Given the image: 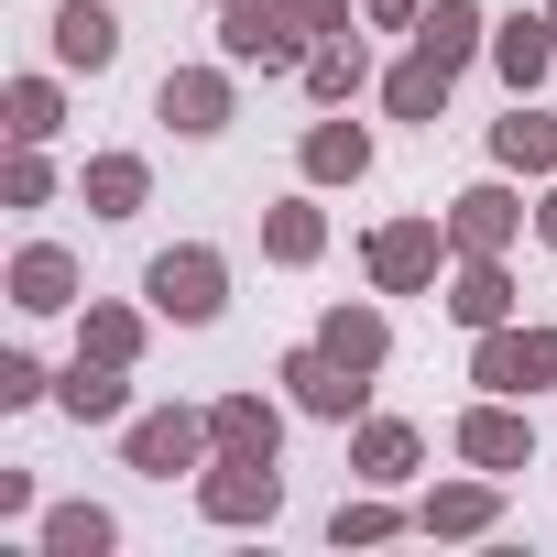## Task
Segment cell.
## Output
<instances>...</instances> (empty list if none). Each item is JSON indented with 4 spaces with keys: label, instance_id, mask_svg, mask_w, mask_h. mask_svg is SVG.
<instances>
[{
    "label": "cell",
    "instance_id": "1",
    "mask_svg": "<svg viewBox=\"0 0 557 557\" xmlns=\"http://www.w3.org/2000/svg\"><path fill=\"white\" fill-rule=\"evenodd\" d=\"M143 307L175 318V329H219V318H230V251H208V240L153 251V262H143Z\"/></svg>",
    "mask_w": 557,
    "mask_h": 557
},
{
    "label": "cell",
    "instance_id": "2",
    "mask_svg": "<svg viewBox=\"0 0 557 557\" xmlns=\"http://www.w3.org/2000/svg\"><path fill=\"white\" fill-rule=\"evenodd\" d=\"M448 262H459V240H448V208H437V219H383V230L361 240L372 296H437V285H448Z\"/></svg>",
    "mask_w": 557,
    "mask_h": 557
},
{
    "label": "cell",
    "instance_id": "3",
    "mask_svg": "<svg viewBox=\"0 0 557 557\" xmlns=\"http://www.w3.org/2000/svg\"><path fill=\"white\" fill-rule=\"evenodd\" d=\"M219 459V437H208V405H143L132 426H121V470H143V481H197Z\"/></svg>",
    "mask_w": 557,
    "mask_h": 557
},
{
    "label": "cell",
    "instance_id": "4",
    "mask_svg": "<svg viewBox=\"0 0 557 557\" xmlns=\"http://www.w3.org/2000/svg\"><path fill=\"white\" fill-rule=\"evenodd\" d=\"M470 383L535 405V394L557 383V318H503V329H481V339H470Z\"/></svg>",
    "mask_w": 557,
    "mask_h": 557
},
{
    "label": "cell",
    "instance_id": "5",
    "mask_svg": "<svg viewBox=\"0 0 557 557\" xmlns=\"http://www.w3.org/2000/svg\"><path fill=\"white\" fill-rule=\"evenodd\" d=\"M197 513L219 524V535H262L273 513H285V459H208L197 470Z\"/></svg>",
    "mask_w": 557,
    "mask_h": 557
},
{
    "label": "cell",
    "instance_id": "6",
    "mask_svg": "<svg viewBox=\"0 0 557 557\" xmlns=\"http://www.w3.org/2000/svg\"><path fill=\"white\" fill-rule=\"evenodd\" d=\"M448 448H459V470H492V481L535 470V416H524V394H470L459 426H448Z\"/></svg>",
    "mask_w": 557,
    "mask_h": 557
},
{
    "label": "cell",
    "instance_id": "7",
    "mask_svg": "<svg viewBox=\"0 0 557 557\" xmlns=\"http://www.w3.org/2000/svg\"><path fill=\"white\" fill-rule=\"evenodd\" d=\"M307 45H318V34L285 12V0H230V12H219V55H230L240 77H251V66H262V77H296Z\"/></svg>",
    "mask_w": 557,
    "mask_h": 557
},
{
    "label": "cell",
    "instance_id": "8",
    "mask_svg": "<svg viewBox=\"0 0 557 557\" xmlns=\"http://www.w3.org/2000/svg\"><path fill=\"white\" fill-rule=\"evenodd\" d=\"M273 383H285V405H296V416H318V426H361V416H372V372L329 361L318 339H296L285 361H273Z\"/></svg>",
    "mask_w": 557,
    "mask_h": 557
},
{
    "label": "cell",
    "instance_id": "9",
    "mask_svg": "<svg viewBox=\"0 0 557 557\" xmlns=\"http://www.w3.org/2000/svg\"><path fill=\"white\" fill-rule=\"evenodd\" d=\"M153 121H164V132H186V143H219V132L240 121V66H230V55H219V66H164Z\"/></svg>",
    "mask_w": 557,
    "mask_h": 557
},
{
    "label": "cell",
    "instance_id": "10",
    "mask_svg": "<svg viewBox=\"0 0 557 557\" xmlns=\"http://www.w3.org/2000/svg\"><path fill=\"white\" fill-rule=\"evenodd\" d=\"M0 296H12L23 318H77V307H88V273H77L66 240H23L12 273H0Z\"/></svg>",
    "mask_w": 557,
    "mask_h": 557
},
{
    "label": "cell",
    "instance_id": "11",
    "mask_svg": "<svg viewBox=\"0 0 557 557\" xmlns=\"http://www.w3.org/2000/svg\"><path fill=\"white\" fill-rule=\"evenodd\" d=\"M492 524H503V481L492 470H459V481H426L416 492V535H437V546H470Z\"/></svg>",
    "mask_w": 557,
    "mask_h": 557
},
{
    "label": "cell",
    "instance_id": "12",
    "mask_svg": "<svg viewBox=\"0 0 557 557\" xmlns=\"http://www.w3.org/2000/svg\"><path fill=\"white\" fill-rule=\"evenodd\" d=\"M524 230H535V208H524L503 175H481V186L448 197V240H459V251H513Z\"/></svg>",
    "mask_w": 557,
    "mask_h": 557
},
{
    "label": "cell",
    "instance_id": "13",
    "mask_svg": "<svg viewBox=\"0 0 557 557\" xmlns=\"http://www.w3.org/2000/svg\"><path fill=\"white\" fill-rule=\"evenodd\" d=\"M416 470H426V426H405V416H361V426H350V481L416 492Z\"/></svg>",
    "mask_w": 557,
    "mask_h": 557
},
{
    "label": "cell",
    "instance_id": "14",
    "mask_svg": "<svg viewBox=\"0 0 557 557\" xmlns=\"http://www.w3.org/2000/svg\"><path fill=\"white\" fill-rule=\"evenodd\" d=\"M437 307H448L470 339L503 329V318H513V273H503V251H459V262H448V285H437Z\"/></svg>",
    "mask_w": 557,
    "mask_h": 557
},
{
    "label": "cell",
    "instance_id": "15",
    "mask_svg": "<svg viewBox=\"0 0 557 557\" xmlns=\"http://www.w3.org/2000/svg\"><path fill=\"white\" fill-rule=\"evenodd\" d=\"M296 175H307V186H361V175H372V132H361L350 110H318L307 143H296Z\"/></svg>",
    "mask_w": 557,
    "mask_h": 557
},
{
    "label": "cell",
    "instance_id": "16",
    "mask_svg": "<svg viewBox=\"0 0 557 557\" xmlns=\"http://www.w3.org/2000/svg\"><path fill=\"white\" fill-rule=\"evenodd\" d=\"M55 416H66V426H132V372L77 350V361L55 372Z\"/></svg>",
    "mask_w": 557,
    "mask_h": 557
},
{
    "label": "cell",
    "instance_id": "17",
    "mask_svg": "<svg viewBox=\"0 0 557 557\" xmlns=\"http://www.w3.org/2000/svg\"><path fill=\"white\" fill-rule=\"evenodd\" d=\"M262 262H285V273L329 262V208H318V186H296V197L262 208Z\"/></svg>",
    "mask_w": 557,
    "mask_h": 557
},
{
    "label": "cell",
    "instance_id": "18",
    "mask_svg": "<svg viewBox=\"0 0 557 557\" xmlns=\"http://www.w3.org/2000/svg\"><path fill=\"white\" fill-rule=\"evenodd\" d=\"M55 66L66 77H110L121 66V12H110V0H66V12H55Z\"/></svg>",
    "mask_w": 557,
    "mask_h": 557
},
{
    "label": "cell",
    "instance_id": "19",
    "mask_svg": "<svg viewBox=\"0 0 557 557\" xmlns=\"http://www.w3.org/2000/svg\"><path fill=\"white\" fill-rule=\"evenodd\" d=\"M318 350L350 361V372H383V361H394V318H383L372 296H339V307L318 318Z\"/></svg>",
    "mask_w": 557,
    "mask_h": 557
},
{
    "label": "cell",
    "instance_id": "20",
    "mask_svg": "<svg viewBox=\"0 0 557 557\" xmlns=\"http://www.w3.org/2000/svg\"><path fill=\"white\" fill-rule=\"evenodd\" d=\"M208 437L230 459H285V405H273V394H219L208 405Z\"/></svg>",
    "mask_w": 557,
    "mask_h": 557
},
{
    "label": "cell",
    "instance_id": "21",
    "mask_svg": "<svg viewBox=\"0 0 557 557\" xmlns=\"http://www.w3.org/2000/svg\"><path fill=\"white\" fill-rule=\"evenodd\" d=\"M416 45L437 55V66H492V12H481V0H426V23H416Z\"/></svg>",
    "mask_w": 557,
    "mask_h": 557
},
{
    "label": "cell",
    "instance_id": "22",
    "mask_svg": "<svg viewBox=\"0 0 557 557\" xmlns=\"http://www.w3.org/2000/svg\"><path fill=\"white\" fill-rule=\"evenodd\" d=\"M546 66H557V34H546V12H513V23H492V77H503L513 99H535V88H546Z\"/></svg>",
    "mask_w": 557,
    "mask_h": 557
},
{
    "label": "cell",
    "instance_id": "23",
    "mask_svg": "<svg viewBox=\"0 0 557 557\" xmlns=\"http://www.w3.org/2000/svg\"><path fill=\"white\" fill-rule=\"evenodd\" d=\"M296 77H307V99H318V110H350V99L372 88V45H361V34H318Z\"/></svg>",
    "mask_w": 557,
    "mask_h": 557
},
{
    "label": "cell",
    "instance_id": "24",
    "mask_svg": "<svg viewBox=\"0 0 557 557\" xmlns=\"http://www.w3.org/2000/svg\"><path fill=\"white\" fill-rule=\"evenodd\" d=\"M143 197H153V164L143 153H88L77 164V208L88 219H143Z\"/></svg>",
    "mask_w": 557,
    "mask_h": 557
},
{
    "label": "cell",
    "instance_id": "25",
    "mask_svg": "<svg viewBox=\"0 0 557 557\" xmlns=\"http://www.w3.org/2000/svg\"><path fill=\"white\" fill-rule=\"evenodd\" d=\"M143 339H153V307H121V296H88V307H77V350H88V361H121V372H132Z\"/></svg>",
    "mask_w": 557,
    "mask_h": 557
},
{
    "label": "cell",
    "instance_id": "26",
    "mask_svg": "<svg viewBox=\"0 0 557 557\" xmlns=\"http://www.w3.org/2000/svg\"><path fill=\"white\" fill-rule=\"evenodd\" d=\"M492 164H503V175H535V186H546V175H557V121H546L535 99H513V110L492 121Z\"/></svg>",
    "mask_w": 557,
    "mask_h": 557
},
{
    "label": "cell",
    "instance_id": "27",
    "mask_svg": "<svg viewBox=\"0 0 557 557\" xmlns=\"http://www.w3.org/2000/svg\"><path fill=\"white\" fill-rule=\"evenodd\" d=\"M110 546H121V513L110 503H55L34 524V557H110Z\"/></svg>",
    "mask_w": 557,
    "mask_h": 557
},
{
    "label": "cell",
    "instance_id": "28",
    "mask_svg": "<svg viewBox=\"0 0 557 557\" xmlns=\"http://www.w3.org/2000/svg\"><path fill=\"white\" fill-rule=\"evenodd\" d=\"M0 132H12V143H55V132H66V66L0 88Z\"/></svg>",
    "mask_w": 557,
    "mask_h": 557
},
{
    "label": "cell",
    "instance_id": "29",
    "mask_svg": "<svg viewBox=\"0 0 557 557\" xmlns=\"http://www.w3.org/2000/svg\"><path fill=\"white\" fill-rule=\"evenodd\" d=\"M448 88H459V66H437V55L416 45V55H405V66L383 77V110H394V121H426V132H437V110H448Z\"/></svg>",
    "mask_w": 557,
    "mask_h": 557
},
{
    "label": "cell",
    "instance_id": "30",
    "mask_svg": "<svg viewBox=\"0 0 557 557\" xmlns=\"http://www.w3.org/2000/svg\"><path fill=\"white\" fill-rule=\"evenodd\" d=\"M405 524H416V513H405L394 492H372V481H361V492H350V503L329 513V546H394Z\"/></svg>",
    "mask_w": 557,
    "mask_h": 557
},
{
    "label": "cell",
    "instance_id": "31",
    "mask_svg": "<svg viewBox=\"0 0 557 557\" xmlns=\"http://www.w3.org/2000/svg\"><path fill=\"white\" fill-rule=\"evenodd\" d=\"M34 405H55V372L34 350H0V416H34Z\"/></svg>",
    "mask_w": 557,
    "mask_h": 557
},
{
    "label": "cell",
    "instance_id": "32",
    "mask_svg": "<svg viewBox=\"0 0 557 557\" xmlns=\"http://www.w3.org/2000/svg\"><path fill=\"white\" fill-rule=\"evenodd\" d=\"M55 197V164H45V143H12V164H0V208H45Z\"/></svg>",
    "mask_w": 557,
    "mask_h": 557
},
{
    "label": "cell",
    "instance_id": "33",
    "mask_svg": "<svg viewBox=\"0 0 557 557\" xmlns=\"http://www.w3.org/2000/svg\"><path fill=\"white\" fill-rule=\"evenodd\" d=\"M285 12H296L307 34H350V23H361V0H285Z\"/></svg>",
    "mask_w": 557,
    "mask_h": 557
},
{
    "label": "cell",
    "instance_id": "34",
    "mask_svg": "<svg viewBox=\"0 0 557 557\" xmlns=\"http://www.w3.org/2000/svg\"><path fill=\"white\" fill-rule=\"evenodd\" d=\"M361 23H372V34H416V23H426V0H361Z\"/></svg>",
    "mask_w": 557,
    "mask_h": 557
},
{
    "label": "cell",
    "instance_id": "35",
    "mask_svg": "<svg viewBox=\"0 0 557 557\" xmlns=\"http://www.w3.org/2000/svg\"><path fill=\"white\" fill-rule=\"evenodd\" d=\"M0 524H34V470H0Z\"/></svg>",
    "mask_w": 557,
    "mask_h": 557
},
{
    "label": "cell",
    "instance_id": "36",
    "mask_svg": "<svg viewBox=\"0 0 557 557\" xmlns=\"http://www.w3.org/2000/svg\"><path fill=\"white\" fill-rule=\"evenodd\" d=\"M535 240H546V251H557V175H546V186H535Z\"/></svg>",
    "mask_w": 557,
    "mask_h": 557
},
{
    "label": "cell",
    "instance_id": "37",
    "mask_svg": "<svg viewBox=\"0 0 557 557\" xmlns=\"http://www.w3.org/2000/svg\"><path fill=\"white\" fill-rule=\"evenodd\" d=\"M546 34H557V0H546Z\"/></svg>",
    "mask_w": 557,
    "mask_h": 557
},
{
    "label": "cell",
    "instance_id": "38",
    "mask_svg": "<svg viewBox=\"0 0 557 557\" xmlns=\"http://www.w3.org/2000/svg\"><path fill=\"white\" fill-rule=\"evenodd\" d=\"M208 12H230V0H208Z\"/></svg>",
    "mask_w": 557,
    "mask_h": 557
}]
</instances>
